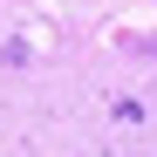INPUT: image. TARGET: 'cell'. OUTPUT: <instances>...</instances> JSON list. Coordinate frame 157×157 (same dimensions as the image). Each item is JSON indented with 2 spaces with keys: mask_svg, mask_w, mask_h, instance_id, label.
Masks as SVG:
<instances>
[]
</instances>
